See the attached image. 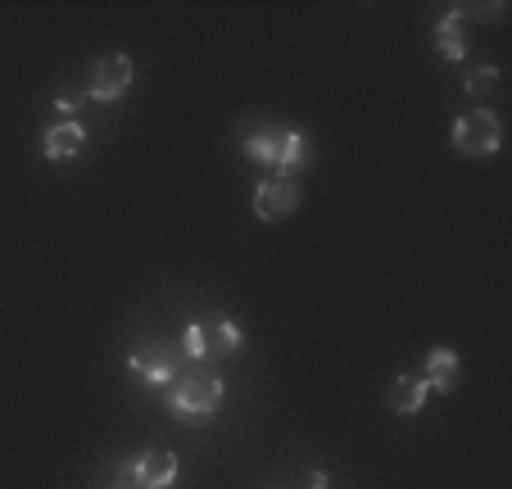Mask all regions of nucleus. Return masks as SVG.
Segmentation results:
<instances>
[{
  "mask_svg": "<svg viewBox=\"0 0 512 489\" xmlns=\"http://www.w3.org/2000/svg\"><path fill=\"white\" fill-rule=\"evenodd\" d=\"M503 145V127H499V114L494 109H472L454 123V150L467 154V159H485Z\"/></svg>",
  "mask_w": 512,
  "mask_h": 489,
  "instance_id": "39448f33",
  "label": "nucleus"
},
{
  "mask_svg": "<svg viewBox=\"0 0 512 489\" xmlns=\"http://www.w3.org/2000/svg\"><path fill=\"white\" fill-rule=\"evenodd\" d=\"M304 191L300 182H290V177H268V182L254 186V213H259V222H281L290 218V213L300 209Z\"/></svg>",
  "mask_w": 512,
  "mask_h": 489,
  "instance_id": "423d86ee",
  "label": "nucleus"
},
{
  "mask_svg": "<svg viewBox=\"0 0 512 489\" xmlns=\"http://www.w3.org/2000/svg\"><path fill=\"white\" fill-rule=\"evenodd\" d=\"M300 489H327V471H309Z\"/></svg>",
  "mask_w": 512,
  "mask_h": 489,
  "instance_id": "dca6fc26",
  "label": "nucleus"
},
{
  "mask_svg": "<svg viewBox=\"0 0 512 489\" xmlns=\"http://www.w3.org/2000/svg\"><path fill=\"white\" fill-rule=\"evenodd\" d=\"M426 390H440V394H454L458 381H463V363H458L454 349H431L426 354Z\"/></svg>",
  "mask_w": 512,
  "mask_h": 489,
  "instance_id": "1a4fd4ad",
  "label": "nucleus"
},
{
  "mask_svg": "<svg viewBox=\"0 0 512 489\" xmlns=\"http://www.w3.org/2000/svg\"><path fill=\"white\" fill-rule=\"evenodd\" d=\"M87 91H73V87H59V96H55V105L59 109H64V114H73V109H82V105H87Z\"/></svg>",
  "mask_w": 512,
  "mask_h": 489,
  "instance_id": "4468645a",
  "label": "nucleus"
},
{
  "mask_svg": "<svg viewBox=\"0 0 512 489\" xmlns=\"http://www.w3.org/2000/svg\"><path fill=\"white\" fill-rule=\"evenodd\" d=\"M127 87H132V59H127L123 50H114V55H100L96 73H91L87 96L91 100H118Z\"/></svg>",
  "mask_w": 512,
  "mask_h": 489,
  "instance_id": "6e6552de",
  "label": "nucleus"
},
{
  "mask_svg": "<svg viewBox=\"0 0 512 489\" xmlns=\"http://www.w3.org/2000/svg\"><path fill=\"white\" fill-rule=\"evenodd\" d=\"M223 376L209 372V367H191V372H177V381L168 385V408L182 417H191V422H204V417H213L218 408H223Z\"/></svg>",
  "mask_w": 512,
  "mask_h": 489,
  "instance_id": "f257e3e1",
  "label": "nucleus"
},
{
  "mask_svg": "<svg viewBox=\"0 0 512 489\" xmlns=\"http://www.w3.org/2000/svg\"><path fill=\"white\" fill-rule=\"evenodd\" d=\"M435 46H440V55L445 59H463L467 55V37H463V19H458V5L440 19V28H435Z\"/></svg>",
  "mask_w": 512,
  "mask_h": 489,
  "instance_id": "f8f14e48",
  "label": "nucleus"
},
{
  "mask_svg": "<svg viewBox=\"0 0 512 489\" xmlns=\"http://www.w3.org/2000/svg\"><path fill=\"white\" fill-rule=\"evenodd\" d=\"M426 381L422 376H399L395 385L386 390V403H390V413H399V417H413V413H422V403H426Z\"/></svg>",
  "mask_w": 512,
  "mask_h": 489,
  "instance_id": "9d476101",
  "label": "nucleus"
},
{
  "mask_svg": "<svg viewBox=\"0 0 512 489\" xmlns=\"http://www.w3.org/2000/svg\"><path fill=\"white\" fill-rule=\"evenodd\" d=\"M458 10H463V14H476L481 23H490V19H499L508 5H499V0H494V5H458Z\"/></svg>",
  "mask_w": 512,
  "mask_h": 489,
  "instance_id": "2eb2a0df",
  "label": "nucleus"
},
{
  "mask_svg": "<svg viewBox=\"0 0 512 489\" xmlns=\"http://www.w3.org/2000/svg\"><path fill=\"white\" fill-rule=\"evenodd\" d=\"M87 145V132H82L78 123H59L46 132V141H41V150H46V159H73V154Z\"/></svg>",
  "mask_w": 512,
  "mask_h": 489,
  "instance_id": "9b49d317",
  "label": "nucleus"
},
{
  "mask_svg": "<svg viewBox=\"0 0 512 489\" xmlns=\"http://www.w3.org/2000/svg\"><path fill=\"white\" fill-rule=\"evenodd\" d=\"M182 354L191 363H209L218 354H241V331L232 322H191L182 336Z\"/></svg>",
  "mask_w": 512,
  "mask_h": 489,
  "instance_id": "20e7f679",
  "label": "nucleus"
},
{
  "mask_svg": "<svg viewBox=\"0 0 512 489\" xmlns=\"http://www.w3.org/2000/svg\"><path fill=\"white\" fill-rule=\"evenodd\" d=\"M499 82H503L499 68H472V73H467V91H472V96H490V91H499Z\"/></svg>",
  "mask_w": 512,
  "mask_h": 489,
  "instance_id": "ddd939ff",
  "label": "nucleus"
},
{
  "mask_svg": "<svg viewBox=\"0 0 512 489\" xmlns=\"http://www.w3.org/2000/svg\"><path fill=\"white\" fill-rule=\"evenodd\" d=\"M127 471H132L136 489H168L177 480V458L173 449H145L127 462Z\"/></svg>",
  "mask_w": 512,
  "mask_h": 489,
  "instance_id": "0eeeda50",
  "label": "nucleus"
},
{
  "mask_svg": "<svg viewBox=\"0 0 512 489\" xmlns=\"http://www.w3.org/2000/svg\"><path fill=\"white\" fill-rule=\"evenodd\" d=\"M182 363H186L182 345H168V340H159V336H141L132 345V354H127V367L150 385H173Z\"/></svg>",
  "mask_w": 512,
  "mask_h": 489,
  "instance_id": "7ed1b4c3",
  "label": "nucleus"
},
{
  "mask_svg": "<svg viewBox=\"0 0 512 489\" xmlns=\"http://www.w3.org/2000/svg\"><path fill=\"white\" fill-rule=\"evenodd\" d=\"M245 154L250 159H259V163H268L277 177H295L309 168V159H313V145H309V136H300V132H290V127H281V132H259V136H245Z\"/></svg>",
  "mask_w": 512,
  "mask_h": 489,
  "instance_id": "f03ea898",
  "label": "nucleus"
}]
</instances>
